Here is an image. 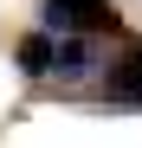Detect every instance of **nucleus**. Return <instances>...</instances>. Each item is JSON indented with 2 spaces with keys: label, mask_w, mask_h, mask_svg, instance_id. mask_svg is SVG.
Masks as SVG:
<instances>
[{
  "label": "nucleus",
  "mask_w": 142,
  "mask_h": 148,
  "mask_svg": "<svg viewBox=\"0 0 142 148\" xmlns=\"http://www.w3.org/2000/svg\"><path fill=\"white\" fill-rule=\"evenodd\" d=\"M39 26L52 39H103V32H116V7L110 0H45Z\"/></svg>",
  "instance_id": "f257e3e1"
},
{
  "label": "nucleus",
  "mask_w": 142,
  "mask_h": 148,
  "mask_svg": "<svg viewBox=\"0 0 142 148\" xmlns=\"http://www.w3.org/2000/svg\"><path fill=\"white\" fill-rule=\"evenodd\" d=\"M103 103H123V110H142V39L129 45L123 58L103 71Z\"/></svg>",
  "instance_id": "f03ea898"
},
{
  "label": "nucleus",
  "mask_w": 142,
  "mask_h": 148,
  "mask_svg": "<svg viewBox=\"0 0 142 148\" xmlns=\"http://www.w3.org/2000/svg\"><path fill=\"white\" fill-rule=\"evenodd\" d=\"M13 64H19V77H52V71H58V39L52 32H26V39H19L13 45Z\"/></svg>",
  "instance_id": "7ed1b4c3"
},
{
  "label": "nucleus",
  "mask_w": 142,
  "mask_h": 148,
  "mask_svg": "<svg viewBox=\"0 0 142 148\" xmlns=\"http://www.w3.org/2000/svg\"><path fill=\"white\" fill-rule=\"evenodd\" d=\"M97 64V39H58V77H84Z\"/></svg>",
  "instance_id": "20e7f679"
}]
</instances>
